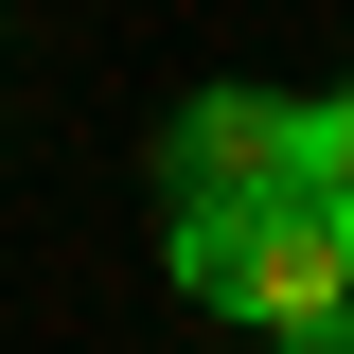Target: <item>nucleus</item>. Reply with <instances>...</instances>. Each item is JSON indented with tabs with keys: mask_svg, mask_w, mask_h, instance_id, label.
I'll return each mask as SVG.
<instances>
[{
	"mask_svg": "<svg viewBox=\"0 0 354 354\" xmlns=\"http://www.w3.org/2000/svg\"><path fill=\"white\" fill-rule=\"evenodd\" d=\"M283 354H354V301H337V319H301V337H283Z\"/></svg>",
	"mask_w": 354,
	"mask_h": 354,
	"instance_id": "obj_4",
	"label": "nucleus"
},
{
	"mask_svg": "<svg viewBox=\"0 0 354 354\" xmlns=\"http://www.w3.org/2000/svg\"><path fill=\"white\" fill-rule=\"evenodd\" d=\"M301 195H337V213H354V88H337V106H301Z\"/></svg>",
	"mask_w": 354,
	"mask_h": 354,
	"instance_id": "obj_3",
	"label": "nucleus"
},
{
	"mask_svg": "<svg viewBox=\"0 0 354 354\" xmlns=\"http://www.w3.org/2000/svg\"><path fill=\"white\" fill-rule=\"evenodd\" d=\"M301 177V106L283 88H195L177 106V195H283Z\"/></svg>",
	"mask_w": 354,
	"mask_h": 354,
	"instance_id": "obj_2",
	"label": "nucleus"
},
{
	"mask_svg": "<svg viewBox=\"0 0 354 354\" xmlns=\"http://www.w3.org/2000/svg\"><path fill=\"white\" fill-rule=\"evenodd\" d=\"M177 283L213 319H266V337H301V319L354 301V213L337 195H177Z\"/></svg>",
	"mask_w": 354,
	"mask_h": 354,
	"instance_id": "obj_1",
	"label": "nucleus"
}]
</instances>
